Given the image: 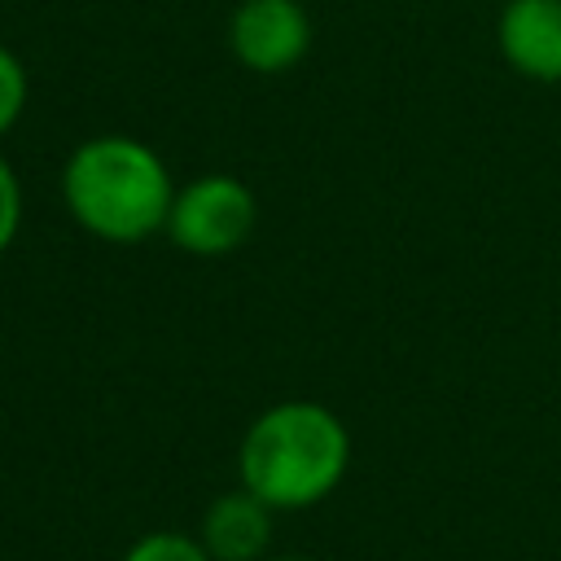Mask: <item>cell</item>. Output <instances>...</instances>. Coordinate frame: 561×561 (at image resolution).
I'll return each instance as SVG.
<instances>
[{"mask_svg":"<svg viewBox=\"0 0 561 561\" xmlns=\"http://www.w3.org/2000/svg\"><path fill=\"white\" fill-rule=\"evenodd\" d=\"M351 465L346 421L316 399H280L263 408L241 443L237 473L241 486L254 491L272 513L311 508L337 491Z\"/></svg>","mask_w":561,"mask_h":561,"instance_id":"cell-2","label":"cell"},{"mask_svg":"<svg viewBox=\"0 0 561 561\" xmlns=\"http://www.w3.org/2000/svg\"><path fill=\"white\" fill-rule=\"evenodd\" d=\"M175 180L153 145L136 136H88L66 153L61 202L70 219L110 245H140L167 232Z\"/></svg>","mask_w":561,"mask_h":561,"instance_id":"cell-1","label":"cell"},{"mask_svg":"<svg viewBox=\"0 0 561 561\" xmlns=\"http://www.w3.org/2000/svg\"><path fill=\"white\" fill-rule=\"evenodd\" d=\"M26 96H31V79H26L22 57L9 44H0V140L22 123Z\"/></svg>","mask_w":561,"mask_h":561,"instance_id":"cell-8","label":"cell"},{"mask_svg":"<svg viewBox=\"0 0 561 561\" xmlns=\"http://www.w3.org/2000/svg\"><path fill=\"white\" fill-rule=\"evenodd\" d=\"M311 48L302 0H241L228 18V53L254 75H285Z\"/></svg>","mask_w":561,"mask_h":561,"instance_id":"cell-4","label":"cell"},{"mask_svg":"<svg viewBox=\"0 0 561 561\" xmlns=\"http://www.w3.org/2000/svg\"><path fill=\"white\" fill-rule=\"evenodd\" d=\"M263 561H307V557H272V552H267Z\"/></svg>","mask_w":561,"mask_h":561,"instance_id":"cell-10","label":"cell"},{"mask_svg":"<svg viewBox=\"0 0 561 561\" xmlns=\"http://www.w3.org/2000/svg\"><path fill=\"white\" fill-rule=\"evenodd\" d=\"M495 48L522 79L561 83V0H508L495 18Z\"/></svg>","mask_w":561,"mask_h":561,"instance_id":"cell-5","label":"cell"},{"mask_svg":"<svg viewBox=\"0 0 561 561\" xmlns=\"http://www.w3.org/2000/svg\"><path fill=\"white\" fill-rule=\"evenodd\" d=\"M22 228V180L9 167V158H0V254L18 241Z\"/></svg>","mask_w":561,"mask_h":561,"instance_id":"cell-9","label":"cell"},{"mask_svg":"<svg viewBox=\"0 0 561 561\" xmlns=\"http://www.w3.org/2000/svg\"><path fill=\"white\" fill-rule=\"evenodd\" d=\"M197 539L215 561H263L272 543V508L245 486L224 491L206 504Z\"/></svg>","mask_w":561,"mask_h":561,"instance_id":"cell-6","label":"cell"},{"mask_svg":"<svg viewBox=\"0 0 561 561\" xmlns=\"http://www.w3.org/2000/svg\"><path fill=\"white\" fill-rule=\"evenodd\" d=\"M123 561H215L197 535L184 530H145L140 539L127 543Z\"/></svg>","mask_w":561,"mask_h":561,"instance_id":"cell-7","label":"cell"},{"mask_svg":"<svg viewBox=\"0 0 561 561\" xmlns=\"http://www.w3.org/2000/svg\"><path fill=\"white\" fill-rule=\"evenodd\" d=\"M254 224H259L254 188L228 171H210L188 184H175L167 237L184 254L215 259V254H232L237 245H245Z\"/></svg>","mask_w":561,"mask_h":561,"instance_id":"cell-3","label":"cell"}]
</instances>
